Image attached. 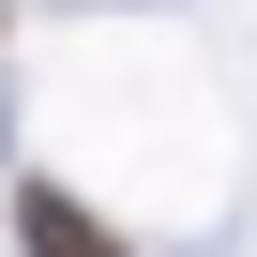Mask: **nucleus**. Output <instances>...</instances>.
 I'll list each match as a JSON object with an SVG mask.
<instances>
[{
	"mask_svg": "<svg viewBox=\"0 0 257 257\" xmlns=\"http://www.w3.org/2000/svg\"><path fill=\"white\" fill-rule=\"evenodd\" d=\"M16 227H31V257H137L91 197H61V182H31V197H16Z\"/></svg>",
	"mask_w": 257,
	"mask_h": 257,
	"instance_id": "obj_1",
	"label": "nucleus"
}]
</instances>
